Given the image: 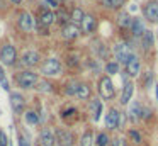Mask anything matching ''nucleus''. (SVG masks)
<instances>
[{
    "label": "nucleus",
    "instance_id": "1",
    "mask_svg": "<svg viewBox=\"0 0 158 146\" xmlns=\"http://www.w3.org/2000/svg\"><path fill=\"white\" fill-rule=\"evenodd\" d=\"M41 71L46 75V77H55V75H60V73H61V63H60V60H56V58H48V60L43 63Z\"/></svg>",
    "mask_w": 158,
    "mask_h": 146
},
{
    "label": "nucleus",
    "instance_id": "2",
    "mask_svg": "<svg viewBox=\"0 0 158 146\" xmlns=\"http://www.w3.org/2000/svg\"><path fill=\"white\" fill-rule=\"evenodd\" d=\"M17 83L19 87L22 88H32L36 83H38V75L34 73V71H21V73L17 75Z\"/></svg>",
    "mask_w": 158,
    "mask_h": 146
},
{
    "label": "nucleus",
    "instance_id": "3",
    "mask_svg": "<svg viewBox=\"0 0 158 146\" xmlns=\"http://www.w3.org/2000/svg\"><path fill=\"white\" fill-rule=\"evenodd\" d=\"M99 92H100V95H102V98H106V100H109V98H112L114 95H116V88H114V83H112V80H110L109 77L100 78Z\"/></svg>",
    "mask_w": 158,
    "mask_h": 146
},
{
    "label": "nucleus",
    "instance_id": "4",
    "mask_svg": "<svg viewBox=\"0 0 158 146\" xmlns=\"http://www.w3.org/2000/svg\"><path fill=\"white\" fill-rule=\"evenodd\" d=\"M114 54H116V60L121 61V63H127L129 58L133 56V51H131V46L126 43H119L114 46Z\"/></svg>",
    "mask_w": 158,
    "mask_h": 146
},
{
    "label": "nucleus",
    "instance_id": "5",
    "mask_svg": "<svg viewBox=\"0 0 158 146\" xmlns=\"http://www.w3.org/2000/svg\"><path fill=\"white\" fill-rule=\"evenodd\" d=\"M0 60L4 65H14L17 60V53H15V48L12 44H5L0 51Z\"/></svg>",
    "mask_w": 158,
    "mask_h": 146
},
{
    "label": "nucleus",
    "instance_id": "6",
    "mask_svg": "<svg viewBox=\"0 0 158 146\" xmlns=\"http://www.w3.org/2000/svg\"><path fill=\"white\" fill-rule=\"evenodd\" d=\"M55 138H56V143H58L60 146H72L73 143H75V138H73V134L70 131H66V129H56L55 132Z\"/></svg>",
    "mask_w": 158,
    "mask_h": 146
},
{
    "label": "nucleus",
    "instance_id": "7",
    "mask_svg": "<svg viewBox=\"0 0 158 146\" xmlns=\"http://www.w3.org/2000/svg\"><path fill=\"white\" fill-rule=\"evenodd\" d=\"M10 104H12V109H14L15 114H22V111L26 107V100L21 94H17V92L10 94Z\"/></svg>",
    "mask_w": 158,
    "mask_h": 146
},
{
    "label": "nucleus",
    "instance_id": "8",
    "mask_svg": "<svg viewBox=\"0 0 158 146\" xmlns=\"http://www.w3.org/2000/svg\"><path fill=\"white\" fill-rule=\"evenodd\" d=\"M61 36L65 37V39H75V37L80 36V29L77 27V24H65V27H63L61 31Z\"/></svg>",
    "mask_w": 158,
    "mask_h": 146
},
{
    "label": "nucleus",
    "instance_id": "9",
    "mask_svg": "<svg viewBox=\"0 0 158 146\" xmlns=\"http://www.w3.org/2000/svg\"><path fill=\"white\" fill-rule=\"evenodd\" d=\"M55 141H56V138L49 129H43L39 132V144L41 146H55Z\"/></svg>",
    "mask_w": 158,
    "mask_h": 146
},
{
    "label": "nucleus",
    "instance_id": "10",
    "mask_svg": "<svg viewBox=\"0 0 158 146\" xmlns=\"http://www.w3.org/2000/svg\"><path fill=\"white\" fill-rule=\"evenodd\" d=\"M126 70L129 77H138V73H139V60H138L136 54H133L129 58V61L126 63Z\"/></svg>",
    "mask_w": 158,
    "mask_h": 146
},
{
    "label": "nucleus",
    "instance_id": "11",
    "mask_svg": "<svg viewBox=\"0 0 158 146\" xmlns=\"http://www.w3.org/2000/svg\"><path fill=\"white\" fill-rule=\"evenodd\" d=\"M32 26H34V20H32V17L29 15L27 12H22L21 15H19V27H21L24 32H29V31L32 29Z\"/></svg>",
    "mask_w": 158,
    "mask_h": 146
},
{
    "label": "nucleus",
    "instance_id": "12",
    "mask_svg": "<svg viewBox=\"0 0 158 146\" xmlns=\"http://www.w3.org/2000/svg\"><path fill=\"white\" fill-rule=\"evenodd\" d=\"M39 53H36V51H27V53H24V56H22V65L24 66H36V65L39 63Z\"/></svg>",
    "mask_w": 158,
    "mask_h": 146
},
{
    "label": "nucleus",
    "instance_id": "13",
    "mask_svg": "<svg viewBox=\"0 0 158 146\" xmlns=\"http://www.w3.org/2000/svg\"><path fill=\"white\" fill-rule=\"evenodd\" d=\"M119 112L116 111V109H110L109 111V114H107V117H106V126L109 129H116L117 126H119Z\"/></svg>",
    "mask_w": 158,
    "mask_h": 146
},
{
    "label": "nucleus",
    "instance_id": "14",
    "mask_svg": "<svg viewBox=\"0 0 158 146\" xmlns=\"http://www.w3.org/2000/svg\"><path fill=\"white\" fill-rule=\"evenodd\" d=\"M144 15L146 19H150L151 22H156L158 20V2H150L144 9Z\"/></svg>",
    "mask_w": 158,
    "mask_h": 146
},
{
    "label": "nucleus",
    "instance_id": "15",
    "mask_svg": "<svg viewBox=\"0 0 158 146\" xmlns=\"http://www.w3.org/2000/svg\"><path fill=\"white\" fill-rule=\"evenodd\" d=\"M89 111H90V114H92V119L94 121H99L100 119V114H102V102L100 100H90V104H89Z\"/></svg>",
    "mask_w": 158,
    "mask_h": 146
},
{
    "label": "nucleus",
    "instance_id": "16",
    "mask_svg": "<svg viewBox=\"0 0 158 146\" xmlns=\"http://www.w3.org/2000/svg\"><path fill=\"white\" fill-rule=\"evenodd\" d=\"M95 27H97V22H95V19H94L92 15H85V17H83V20H82V31H83V32L90 34V32L95 31Z\"/></svg>",
    "mask_w": 158,
    "mask_h": 146
},
{
    "label": "nucleus",
    "instance_id": "17",
    "mask_svg": "<svg viewBox=\"0 0 158 146\" xmlns=\"http://www.w3.org/2000/svg\"><path fill=\"white\" fill-rule=\"evenodd\" d=\"M56 15L51 12V10H41L39 14V26H51L55 22Z\"/></svg>",
    "mask_w": 158,
    "mask_h": 146
},
{
    "label": "nucleus",
    "instance_id": "18",
    "mask_svg": "<svg viewBox=\"0 0 158 146\" xmlns=\"http://www.w3.org/2000/svg\"><path fill=\"white\" fill-rule=\"evenodd\" d=\"M133 92H134V85L131 83V81H127V83H124L123 95H121V102H123V104H127V102L131 100V97H133Z\"/></svg>",
    "mask_w": 158,
    "mask_h": 146
},
{
    "label": "nucleus",
    "instance_id": "19",
    "mask_svg": "<svg viewBox=\"0 0 158 146\" xmlns=\"http://www.w3.org/2000/svg\"><path fill=\"white\" fill-rule=\"evenodd\" d=\"M131 32L134 36H143L146 31H144V24L141 19H133V24H131Z\"/></svg>",
    "mask_w": 158,
    "mask_h": 146
},
{
    "label": "nucleus",
    "instance_id": "20",
    "mask_svg": "<svg viewBox=\"0 0 158 146\" xmlns=\"http://www.w3.org/2000/svg\"><path fill=\"white\" fill-rule=\"evenodd\" d=\"M77 97L82 98V100H87L90 97V87L87 83H78V88H77Z\"/></svg>",
    "mask_w": 158,
    "mask_h": 146
},
{
    "label": "nucleus",
    "instance_id": "21",
    "mask_svg": "<svg viewBox=\"0 0 158 146\" xmlns=\"http://www.w3.org/2000/svg\"><path fill=\"white\" fill-rule=\"evenodd\" d=\"M117 24H119L121 27H131L133 19L129 17V14H127V12H123V14H119V17H117Z\"/></svg>",
    "mask_w": 158,
    "mask_h": 146
},
{
    "label": "nucleus",
    "instance_id": "22",
    "mask_svg": "<svg viewBox=\"0 0 158 146\" xmlns=\"http://www.w3.org/2000/svg\"><path fill=\"white\" fill-rule=\"evenodd\" d=\"M83 17H85V14L82 12V9H73V10H72V15H70V19L73 20V24H82Z\"/></svg>",
    "mask_w": 158,
    "mask_h": 146
},
{
    "label": "nucleus",
    "instance_id": "23",
    "mask_svg": "<svg viewBox=\"0 0 158 146\" xmlns=\"http://www.w3.org/2000/svg\"><path fill=\"white\" fill-rule=\"evenodd\" d=\"M102 3L109 9H119L124 5V0H102Z\"/></svg>",
    "mask_w": 158,
    "mask_h": 146
},
{
    "label": "nucleus",
    "instance_id": "24",
    "mask_svg": "<svg viewBox=\"0 0 158 146\" xmlns=\"http://www.w3.org/2000/svg\"><path fill=\"white\" fill-rule=\"evenodd\" d=\"M94 141H92V132L87 131L85 134L82 136V139H80V146H92Z\"/></svg>",
    "mask_w": 158,
    "mask_h": 146
},
{
    "label": "nucleus",
    "instance_id": "25",
    "mask_svg": "<svg viewBox=\"0 0 158 146\" xmlns=\"http://www.w3.org/2000/svg\"><path fill=\"white\" fill-rule=\"evenodd\" d=\"M26 122H29V124H38L39 122V117H38V114L36 112H32V111H29V112H26Z\"/></svg>",
    "mask_w": 158,
    "mask_h": 146
},
{
    "label": "nucleus",
    "instance_id": "26",
    "mask_svg": "<svg viewBox=\"0 0 158 146\" xmlns=\"http://www.w3.org/2000/svg\"><path fill=\"white\" fill-rule=\"evenodd\" d=\"M151 44H153V34H151L150 31H146V32L143 34V46L144 48H150Z\"/></svg>",
    "mask_w": 158,
    "mask_h": 146
},
{
    "label": "nucleus",
    "instance_id": "27",
    "mask_svg": "<svg viewBox=\"0 0 158 146\" xmlns=\"http://www.w3.org/2000/svg\"><path fill=\"white\" fill-rule=\"evenodd\" d=\"M97 144L99 146H107L109 144V136H107L106 132H100V134L97 136Z\"/></svg>",
    "mask_w": 158,
    "mask_h": 146
},
{
    "label": "nucleus",
    "instance_id": "28",
    "mask_svg": "<svg viewBox=\"0 0 158 146\" xmlns=\"http://www.w3.org/2000/svg\"><path fill=\"white\" fill-rule=\"evenodd\" d=\"M106 70H107V73H109V75H116L117 71H119V65L114 63V61H112V63H107Z\"/></svg>",
    "mask_w": 158,
    "mask_h": 146
},
{
    "label": "nucleus",
    "instance_id": "29",
    "mask_svg": "<svg viewBox=\"0 0 158 146\" xmlns=\"http://www.w3.org/2000/svg\"><path fill=\"white\" fill-rule=\"evenodd\" d=\"M0 83H2V87H4L5 90H9V81H7V78H5V71L2 66H0Z\"/></svg>",
    "mask_w": 158,
    "mask_h": 146
},
{
    "label": "nucleus",
    "instance_id": "30",
    "mask_svg": "<svg viewBox=\"0 0 158 146\" xmlns=\"http://www.w3.org/2000/svg\"><path fill=\"white\" fill-rule=\"evenodd\" d=\"M38 88L41 92H51V83H49V81H39Z\"/></svg>",
    "mask_w": 158,
    "mask_h": 146
},
{
    "label": "nucleus",
    "instance_id": "31",
    "mask_svg": "<svg viewBox=\"0 0 158 146\" xmlns=\"http://www.w3.org/2000/svg\"><path fill=\"white\" fill-rule=\"evenodd\" d=\"M77 88H78V83L68 85V88H66V94H68V95H73V94H75V95H77Z\"/></svg>",
    "mask_w": 158,
    "mask_h": 146
},
{
    "label": "nucleus",
    "instance_id": "32",
    "mask_svg": "<svg viewBox=\"0 0 158 146\" xmlns=\"http://www.w3.org/2000/svg\"><path fill=\"white\" fill-rule=\"evenodd\" d=\"M112 146H127L126 141H124L123 138H114L112 139Z\"/></svg>",
    "mask_w": 158,
    "mask_h": 146
},
{
    "label": "nucleus",
    "instance_id": "33",
    "mask_svg": "<svg viewBox=\"0 0 158 146\" xmlns=\"http://www.w3.org/2000/svg\"><path fill=\"white\" fill-rule=\"evenodd\" d=\"M129 136L133 138V141H134V143H141V136H139V132H136V131H129Z\"/></svg>",
    "mask_w": 158,
    "mask_h": 146
},
{
    "label": "nucleus",
    "instance_id": "34",
    "mask_svg": "<svg viewBox=\"0 0 158 146\" xmlns=\"http://www.w3.org/2000/svg\"><path fill=\"white\" fill-rule=\"evenodd\" d=\"M43 2H44L46 7H49V9H56V7H58V2H56V0H43Z\"/></svg>",
    "mask_w": 158,
    "mask_h": 146
},
{
    "label": "nucleus",
    "instance_id": "35",
    "mask_svg": "<svg viewBox=\"0 0 158 146\" xmlns=\"http://www.w3.org/2000/svg\"><path fill=\"white\" fill-rule=\"evenodd\" d=\"M0 146H7V136L4 131H0Z\"/></svg>",
    "mask_w": 158,
    "mask_h": 146
},
{
    "label": "nucleus",
    "instance_id": "36",
    "mask_svg": "<svg viewBox=\"0 0 158 146\" xmlns=\"http://www.w3.org/2000/svg\"><path fill=\"white\" fill-rule=\"evenodd\" d=\"M19 146H29V143L26 141L24 136H19Z\"/></svg>",
    "mask_w": 158,
    "mask_h": 146
},
{
    "label": "nucleus",
    "instance_id": "37",
    "mask_svg": "<svg viewBox=\"0 0 158 146\" xmlns=\"http://www.w3.org/2000/svg\"><path fill=\"white\" fill-rule=\"evenodd\" d=\"M10 2H14V3H21L22 0H10Z\"/></svg>",
    "mask_w": 158,
    "mask_h": 146
},
{
    "label": "nucleus",
    "instance_id": "38",
    "mask_svg": "<svg viewBox=\"0 0 158 146\" xmlns=\"http://www.w3.org/2000/svg\"><path fill=\"white\" fill-rule=\"evenodd\" d=\"M155 92H156V100H158V85H156V88H155Z\"/></svg>",
    "mask_w": 158,
    "mask_h": 146
}]
</instances>
